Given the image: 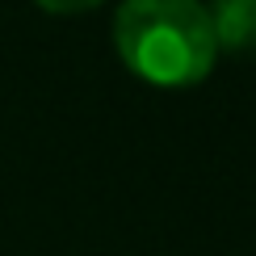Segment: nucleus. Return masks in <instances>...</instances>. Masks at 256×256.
Here are the masks:
<instances>
[{
  "mask_svg": "<svg viewBox=\"0 0 256 256\" xmlns=\"http://www.w3.org/2000/svg\"><path fill=\"white\" fill-rule=\"evenodd\" d=\"M114 42L126 68L152 84H194L218 55L202 0H122Z\"/></svg>",
  "mask_w": 256,
  "mask_h": 256,
  "instance_id": "obj_1",
  "label": "nucleus"
},
{
  "mask_svg": "<svg viewBox=\"0 0 256 256\" xmlns=\"http://www.w3.org/2000/svg\"><path fill=\"white\" fill-rule=\"evenodd\" d=\"M206 17L214 30V46L256 50V0H210Z\"/></svg>",
  "mask_w": 256,
  "mask_h": 256,
  "instance_id": "obj_2",
  "label": "nucleus"
},
{
  "mask_svg": "<svg viewBox=\"0 0 256 256\" xmlns=\"http://www.w3.org/2000/svg\"><path fill=\"white\" fill-rule=\"evenodd\" d=\"M46 13H84V8L101 4V0H38Z\"/></svg>",
  "mask_w": 256,
  "mask_h": 256,
  "instance_id": "obj_3",
  "label": "nucleus"
}]
</instances>
